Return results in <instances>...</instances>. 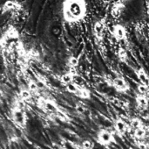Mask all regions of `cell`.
Wrapping results in <instances>:
<instances>
[{
  "label": "cell",
  "mask_w": 149,
  "mask_h": 149,
  "mask_svg": "<svg viewBox=\"0 0 149 149\" xmlns=\"http://www.w3.org/2000/svg\"><path fill=\"white\" fill-rule=\"evenodd\" d=\"M86 7L83 1H67L64 4V16L68 21H77L85 17Z\"/></svg>",
  "instance_id": "6da1fadb"
},
{
  "label": "cell",
  "mask_w": 149,
  "mask_h": 149,
  "mask_svg": "<svg viewBox=\"0 0 149 149\" xmlns=\"http://www.w3.org/2000/svg\"><path fill=\"white\" fill-rule=\"evenodd\" d=\"M114 138L111 132L107 130H101L98 133V141L105 146L110 145L112 142H113Z\"/></svg>",
  "instance_id": "7a4b0ae2"
},
{
  "label": "cell",
  "mask_w": 149,
  "mask_h": 149,
  "mask_svg": "<svg viewBox=\"0 0 149 149\" xmlns=\"http://www.w3.org/2000/svg\"><path fill=\"white\" fill-rule=\"evenodd\" d=\"M12 117H13L14 121L17 124L21 125V126L25 125L26 118H25L24 112H23V109H20V108H17V107L14 108L13 112H12Z\"/></svg>",
  "instance_id": "3957f363"
},
{
  "label": "cell",
  "mask_w": 149,
  "mask_h": 149,
  "mask_svg": "<svg viewBox=\"0 0 149 149\" xmlns=\"http://www.w3.org/2000/svg\"><path fill=\"white\" fill-rule=\"evenodd\" d=\"M113 36L117 40H124L127 39V30L121 25H115L113 26Z\"/></svg>",
  "instance_id": "277c9868"
},
{
  "label": "cell",
  "mask_w": 149,
  "mask_h": 149,
  "mask_svg": "<svg viewBox=\"0 0 149 149\" xmlns=\"http://www.w3.org/2000/svg\"><path fill=\"white\" fill-rule=\"evenodd\" d=\"M113 84L119 91L125 92L128 90V84L126 82V80L122 77H115L113 80Z\"/></svg>",
  "instance_id": "5b68a950"
},
{
  "label": "cell",
  "mask_w": 149,
  "mask_h": 149,
  "mask_svg": "<svg viewBox=\"0 0 149 149\" xmlns=\"http://www.w3.org/2000/svg\"><path fill=\"white\" fill-rule=\"evenodd\" d=\"M114 126H115V130L117 131V133H119L121 135L125 134L127 132V128H128L127 124L121 118H118V119H115Z\"/></svg>",
  "instance_id": "8992f818"
},
{
  "label": "cell",
  "mask_w": 149,
  "mask_h": 149,
  "mask_svg": "<svg viewBox=\"0 0 149 149\" xmlns=\"http://www.w3.org/2000/svg\"><path fill=\"white\" fill-rule=\"evenodd\" d=\"M136 76L141 84H143L149 88V76L143 68H140L136 71Z\"/></svg>",
  "instance_id": "52a82bcc"
},
{
  "label": "cell",
  "mask_w": 149,
  "mask_h": 149,
  "mask_svg": "<svg viewBox=\"0 0 149 149\" xmlns=\"http://www.w3.org/2000/svg\"><path fill=\"white\" fill-rule=\"evenodd\" d=\"M105 23L103 21H97L93 25V33L96 37L101 38L105 31Z\"/></svg>",
  "instance_id": "ba28073f"
},
{
  "label": "cell",
  "mask_w": 149,
  "mask_h": 149,
  "mask_svg": "<svg viewBox=\"0 0 149 149\" xmlns=\"http://www.w3.org/2000/svg\"><path fill=\"white\" fill-rule=\"evenodd\" d=\"M74 76H75L74 74H72L71 72H67V73L62 75V76L60 78V81H61L62 83L65 84V86H66V85L73 83V81H74Z\"/></svg>",
  "instance_id": "9c48e42d"
},
{
  "label": "cell",
  "mask_w": 149,
  "mask_h": 149,
  "mask_svg": "<svg viewBox=\"0 0 149 149\" xmlns=\"http://www.w3.org/2000/svg\"><path fill=\"white\" fill-rule=\"evenodd\" d=\"M136 103H137L138 106L141 109H146L148 106V97L143 95H138L136 97Z\"/></svg>",
  "instance_id": "30bf717a"
},
{
  "label": "cell",
  "mask_w": 149,
  "mask_h": 149,
  "mask_svg": "<svg viewBox=\"0 0 149 149\" xmlns=\"http://www.w3.org/2000/svg\"><path fill=\"white\" fill-rule=\"evenodd\" d=\"M44 107L46 110H48V111H50L52 112H57L58 111L57 105L53 102H52V101H45V104H44Z\"/></svg>",
  "instance_id": "8fae6325"
},
{
  "label": "cell",
  "mask_w": 149,
  "mask_h": 149,
  "mask_svg": "<svg viewBox=\"0 0 149 149\" xmlns=\"http://www.w3.org/2000/svg\"><path fill=\"white\" fill-rule=\"evenodd\" d=\"M77 96H79V97H81L83 99H88L91 97V92L87 89H82V88H80L79 90V92L77 93Z\"/></svg>",
  "instance_id": "7c38bea8"
},
{
  "label": "cell",
  "mask_w": 149,
  "mask_h": 149,
  "mask_svg": "<svg viewBox=\"0 0 149 149\" xmlns=\"http://www.w3.org/2000/svg\"><path fill=\"white\" fill-rule=\"evenodd\" d=\"M79 89H80V88H79L76 83H74L66 85V90H67L68 92L72 93V94H76V95H77V93L79 92Z\"/></svg>",
  "instance_id": "4fadbf2b"
},
{
  "label": "cell",
  "mask_w": 149,
  "mask_h": 149,
  "mask_svg": "<svg viewBox=\"0 0 149 149\" xmlns=\"http://www.w3.org/2000/svg\"><path fill=\"white\" fill-rule=\"evenodd\" d=\"M130 126L132 128H134V130H137L141 127H142V122L140 119L138 118H134L131 120L130 122Z\"/></svg>",
  "instance_id": "5bb4252c"
},
{
  "label": "cell",
  "mask_w": 149,
  "mask_h": 149,
  "mask_svg": "<svg viewBox=\"0 0 149 149\" xmlns=\"http://www.w3.org/2000/svg\"><path fill=\"white\" fill-rule=\"evenodd\" d=\"M20 97L22 100L27 101L31 97V92L27 89H23L20 91Z\"/></svg>",
  "instance_id": "9a60e30c"
},
{
  "label": "cell",
  "mask_w": 149,
  "mask_h": 149,
  "mask_svg": "<svg viewBox=\"0 0 149 149\" xmlns=\"http://www.w3.org/2000/svg\"><path fill=\"white\" fill-rule=\"evenodd\" d=\"M134 136L137 139H143L146 136V130L143 127H141L137 130H134Z\"/></svg>",
  "instance_id": "2e32d148"
},
{
  "label": "cell",
  "mask_w": 149,
  "mask_h": 149,
  "mask_svg": "<svg viewBox=\"0 0 149 149\" xmlns=\"http://www.w3.org/2000/svg\"><path fill=\"white\" fill-rule=\"evenodd\" d=\"M68 64L72 68H75L79 65V59L75 56H71L68 60Z\"/></svg>",
  "instance_id": "e0dca14e"
},
{
  "label": "cell",
  "mask_w": 149,
  "mask_h": 149,
  "mask_svg": "<svg viewBox=\"0 0 149 149\" xmlns=\"http://www.w3.org/2000/svg\"><path fill=\"white\" fill-rule=\"evenodd\" d=\"M137 89H138V91L140 93V95H143V96H146L148 92V87L143 85V84H138L137 86Z\"/></svg>",
  "instance_id": "ac0fdd59"
},
{
  "label": "cell",
  "mask_w": 149,
  "mask_h": 149,
  "mask_svg": "<svg viewBox=\"0 0 149 149\" xmlns=\"http://www.w3.org/2000/svg\"><path fill=\"white\" fill-rule=\"evenodd\" d=\"M28 90H29L31 92H37V91L38 90L37 83H36L35 81H30V82L28 83Z\"/></svg>",
  "instance_id": "d6986e66"
},
{
  "label": "cell",
  "mask_w": 149,
  "mask_h": 149,
  "mask_svg": "<svg viewBox=\"0 0 149 149\" xmlns=\"http://www.w3.org/2000/svg\"><path fill=\"white\" fill-rule=\"evenodd\" d=\"M120 12H121L120 6V5H117V4H114V6H113V11H112L113 16L118 18V17L120 16Z\"/></svg>",
  "instance_id": "ffe728a7"
},
{
  "label": "cell",
  "mask_w": 149,
  "mask_h": 149,
  "mask_svg": "<svg viewBox=\"0 0 149 149\" xmlns=\"http://www.w3.org/2000/svg\"><path fill=\"white\" fill-rule=\"evenodd\" d=\"M82 147H83V148L84 149H92L93 148V142H92L91 141L86 140V141H83Z\"/></svg>",
  "instance_id": "44dd1931"
},
{
  "label": "cell",
  "mask_w": 149,
  "mask_h": 149,
  "mask_svg": "<svg viewBox=\"0 0 149 149\" xmlns=\"http://www.w3.org/2000/svg\"><path fill=\"white\" fill-rule=\"evenodd\" d=\"M119 57H120V59L122 60V61H124V60L127 59V52H126L123 48H120V51H119Z\"/></svg>",
  "instance_id": "7402d4cb"
},
{
  "label": "cell",
  "mask_w": 149,
  "mask_h": 149,
  "mask_svg": "<svg viewBox=\"0 0 149 149\" xmlns=\"http://www.w3.org/2000/svg\"><path fill=\"white\" fill-rule=\"evenodd\" d=\"M15 6H16V4H15V3H14V2L9 1V2H7V3H5V4H4L3 8H4V9H6V10H11V9L15 8Z\"/></svg>",
  "instance_id": "603a6c76"
},
{
  "label": "cell",
  "mask_w": 149,
  "mask_h": 149,
  "mask_svg": "<svg viewBox=\"0 0 149 149\" xmlns=\"http://www.w3.org/2000/svg\"><path fill=\"white\" fill-rule=\"evenodd\" d=\"M76 111H77V112H79V114H83V113H85V112H86V108H85L83 105H76Z\"/></svg>",
  "instance_id": "cb8c5ba5"
}]
</instances>
